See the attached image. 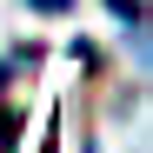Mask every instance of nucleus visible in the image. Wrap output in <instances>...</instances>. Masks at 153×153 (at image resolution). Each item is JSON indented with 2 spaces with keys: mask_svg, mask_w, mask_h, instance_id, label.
Masks as SVG:
<instances>
[{
  "mask_svg": "<svg viewBox=\"0 0 153 153\" xmlns=\"http://www.w3.org/2000/svg\"><path fill=\"white\" fill-rule=\"evenodd\" d=\"M27 7H33V13H67L73 0H27Z\"/></svg>",
  "mask_w": 153,
  "mask_h": 153,
  "instance_id": "7ed1b4c3",
  "label": "nucleus"
},
{
  "mask_svg": "<svg viewBox=\"0 0 153 153\" xmlns=\"http://www.w3.org/2000/svg\"><path fill=\"white\" fill-rule=\"evenodd\" d=\"M107 7H113V20H120L126 33H140V27H146V7H140V0H107Z\"/></svg>",
  "mask_w": 153,
  "mask_h": 153,
  "instance_id": "f257e3e1",
  "label": "nucleus"
},
{
  "mask_svg": "<svg viewBox=\"0 0 153 153\" xmlns=\"http://www.w3.org/2000/svg\"><path fill=\"white\" fill-rule=\"evenodd\" d=\"M7 73H13V67H7V60H0V93H7Z\"/></svg>",
  "mask_w": 153,
  "mask_h": 153,
  "instance_id": "20e7f679",
  "label": "nucleus"
},
{
  "mask_svg": "<svg viewBox=\"0 0 153 153\" xmlns=\"http://www.w3.org/2000/svg\"><path fill=\"white\" fill-rule=\"evenodd\" d=\"M20 146V113H0V153Z\"/></svg>",
  "mask_w": 153,
  "mask_h": 153,
  "instance_id": "f03ea898",
  "label": "nucleus"
}]
</instances>
